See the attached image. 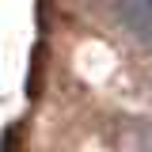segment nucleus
<instances>
[{
	"mask_svg": "<svg viewBox=\"0 0 152 152\" xmlns=\"http://www.w3.org/2000/svg\"><path fill=\"white\" fill-rule=\"evenodd\" d=\"M145 8H148V15H152V0H148V4H145Z\"/></svg>",
	"mask_w": 152,
	"mask_h": 152,
	"instance_id": "1",
	"label": "nucleus"
}]
</instances>
